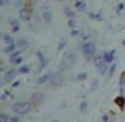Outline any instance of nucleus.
I'll return each mask as SVG.
<instances>
[{"label":"nucleus","instance_id":"f257e3e1","mask_svg":"<svg viewBox=\"0 0 125 122\" xmlns=\"http://www.w3.org/2000/svg\"><path fill=\"white\" fill-rule=\"evenodd\" d=\"M32 108H33L32 101H27V100L16 101V103H13V105H11L13 113L18 114V116H22V114H29V113L32 111Z\"/></svg>","mask_w":125,"mask_h":122},{"label":"nucleus","instance_id":"f03ea898","mask_svg":"<svg viewBox=\"0 0 125 122\" xmlns=\"http://www.w3.org/2000/svg\"><path fill=\"white\" fill-rule=\"evenodd\" d=\"M81 52H83L85 60H92L97 55V46H95L94 41H85L81 44Z\"/></svg>","mask_w":125,"mask_h":122},{"label":"nucleus","instance_id":"7ed1b4c3","mask_svg":"<svg viewBox=\"0 0 125 122\" xmlns=\"http://www.w3.org/2000/svg\"><path fill=\"white\" fill-rule=\"evenodd\" d=\"M76 64V54L74 51H65L63 57H62V68L63 70H71Z\"/></svg>","mask_w":125,"mask_h":122},{"label":"nucleus","instance_id":"20e7f679","mask_svg":"<svg viewBox=\"0 0 125 122\" xmlns=\"http://www.w3.org/2000/svg\"><path fill=\"white\" fill-rule=\"evenodd\" d=\"M63 79H65V70L60 67L57 71H54V73L51 75V79H49V84H51L54 89H57V87H60V86L63 84Z\"/></svg>","mask_w":125,"mask_h":122},{"label":"nucleus","instance_id":"39448f33","mask_svg":"<svg viewBox=\"0 0 125 122\" xmlns=\"http://www.w3.org/2000/svg\"><path fill=\"white\" fill-rule=\"evenodd\" d=\"M19 18H21L22 21H25V22H30V19H32V6L25 5L24 8L19 10Z\"/></svg>","mask_w":125,"mask_h":122},{"label":"nucleus","instance_id":"423d86ee","mask_svg":"<svg viewBox=\"0 0 125 122\" xmlns=\"http://www.w3.org/2000/svg\"><path fill=\"white\" fill-rule=\"evenodd\" d=\"M18 75H19L18 68L13 67V68H10V70L5 71V75H3V79H5V82H14V79H16V76H18Z\"/></svg>","mask_w":125,"mask_h":122},{"label":"nucleus","instance_id":"0eeeda50","mask_svg":"<svg viewBox=\"0 0 125 122\" xmlns=\"http://www.w3.org/2000/svg\"><path fill=\"white\" fill-rule=\"evenodd\" d=\"M37 57H38V71L44 70V68H46V65H48V59L44 57L43 51H38V52H37Z\"/></svg>","mask_w":125,"mask_h":122},{"label":"nucleus","instance_id":"6e6552de","mask_svg":"<svg viewBox=\"0 0 125 122\" xmlns=\"http://www.w3.org/2000/svg\"><path fill=\"white\" fill-rule=\"evenodd\" d=\"M43 100H44V94H43V92H35V94L32 95V98H30V101H32L33 106H38Z\"/></svg>","mask_w":125,"mask_h":122},{"label":"nucleus","instance_id":"1a4fd4ad","mask_svg":"<svg viewBox=\"0 0 125 122\" xmlns=\"http://www.w3.org/2000/svg\"><path fill=\"white\" fill-rule=\"evenodd\" d=\"M41 19H43V22H44L46 25H49L52 22V11H51V10H48V8H44V10H43V13H41Z\"/></svg>","mask_w":125,"mask_h":122},{"label":"nucleus","instance_id":"9d476101","mask_svg":"<svg viewBox=\"0 0 125 122\" xmlns=\"http://www.w3.org/2000/svg\"><path fill=\"white\" fill-rule=\"evenodd\" d=\"M114 59H116V49H111L108 52H103V60L108 64H114Z\"/></svg>","mask_w":125,"mask_h":122},{"label":"nucleus","instance_id":"9b49d317","mask_svg":"<svg viewBox=\"0 0 125 122\" xmlns=\"http://www.w3.org/2000/svg\"><path fill=\"white\" fill-rule=\"evenodd\" d=\"M74 8L78 13H85L87 11V3L85 0H74Z\"/></svg>","mask_w":125,"mask_h":122},{"label":"nucleus","instance_id":"f8f14e48","mask_svg":"<svg viewBox=\"0 0 125 122\" xmlns=\"http://www.w3.org/2000/svg\"><path fill=\"white\" fill-rule=\"evenodd\" d=\"M8 24H10V29H11L13 33H18L19 29H21V25H19V21H18V19H14V18H10V19H8Z\"/></svg>","mask_w":125,"mask_h":122},{"label":"nucleus","instance_id":"ddd939ff","mask_svg":"<svg viewBox=\"0 0 125 122\" xmlns=\"http://www.w3.org/2000/svg\"><path fill=\"white\" fill-rule=\"evenodd\" d=\"M10 62L13 64V67H21L22 62H24V57H22V54H19V55H13V57H10Z\"/></svg>","mask_w":125,"mask_h":122},{"label":"nucleus","instance_id":"4468645a","mask_svg":"<svg viewBox=\"0 0 125 122\" xmlns=\"http://www.w3.org/2000/svg\"><path fill=\"white\" fill-rule=\"evenodd\" d=\"M16 44H18V49H21V51H25V49L30 48V43L25 40V38H19V40L16 41Z\"/></svg>","mask_w":125,"mask_h":122},{"label":"nucleus","instance_id":"2eb2a0df","mask_svg":"<svg viewBox=\"0 0 125 122\" xmlns=\"http://www.w3.org/2000/svg\"><path fill=\"white\" fill-rule=\"evenodd\" d=\"M109 67H111V64H108V62H103V64H101L100 67L97 68V70H98V73H100L101 76H104V75H108V71H109Z\"/></svg>","mask_w":125,"mask_h":122},{"label":"nucleus","instance_id":"dca6fc26","mask_svg":"<svg viewBox=\"0 0 125 122\" xmlns=\"http://www.w3.org/2000/svg\"><path fill=\"white\" fill-rule=\"evenodd\" d=\"M89 14V18L90 19H94V21H103V14H101V11H90V13H87Z\"/></svg>","mask_w":125,"mask_h":122},{"label":"nucleus","instance_id":"f3484780","mask_svg":"<svg viewBox=\"0 0 125 122\" xmlns=\"http://www.w3.org/2000/svg\"><path fill=\"white\" fill-rule=\"evenodd\" d=\"M2 40L6 43V46H8V44H14V43H16V41H14V38L11 37V33H8V32H3Z\"/></svg>","mask_w":125,"mask_h":122},{"label":"nucleus","instance_id":"a211bd4d","mask_svg":"<svg viewBox=\"0 0 125 122\" xmlns=\"http://www.w3.org/2000/svg\"><path fill=\"white\" fill-rule=\"evenodd\" d=\"M16 51H18V44H16V43H14V44H8L5 49H3V52H5V54H8V55H13Z\"/></svg>","mask_w":125,"mask_h":122},{"label":"nucleus","instance_id":"6ab92c4d","mask_svg":"<svg viewBox=\"0 0 125 122\" xmlns=\"http://www.w3.org/2000/svg\"><path fill=\"white\" fill-rule=\"evenodd\" d=\"M51 75L52 73H44L41 75V76L37 78V84H44V82H49V79H51Z\"/></svg>","mask_w":125,"mask_h":122},{"label":"nucleus","instance_id":"aec40b11","mask_svg":"<svg viewBox=\"0 0 125 122\" xmlns=\"http://www.w3.org/2000/svg\"><path fill=\"white\" fill-rule=\"evenodd\" d=\"M114 101H116V105H117V106H119L122 111L125 110V97H124V95H119V97H116V100H114Z\"/></svg>","mask_w":125,"mask_h":122},{"label":"nucleus","instance_id":"412c9836","mask_svg":"<svg viewBox=\"0 0 125 122\" xmlns=\"http://www.w3.org/2000/svg\"><path fill=\"white\" fill-rule=\"evenodd\" d=\"M63 13H65V16H67L68 19H74V18H76V11H74L73 8H70V6H67Z\"/></svg>","mask_w":125,"mask_h":122},{"label":"nucleus","instance_id":"4be33fe9","mask_svg":"<svg viewBox=\"0 0 125 122\" xmlns=\"http://www.w3.org/2000/svg\"><path fill=\"white\" fill-rule=\"evenodd\" d=\"M92 62H94V65H95V67L98 68V67H100V65H101V64L104 62V60H103V54H97V55H95L94 59H92Z\"/></svg>","mask_w":125,"mask_h":122},{"label":"nucleus","instance_id":"5701e85b","mask_svg":"<svg viewBox=\"0 0 125 122\" xmlns=\"http://www.w3.org/2000/svg\"><path fill=\"white\" fill-rule=\"evenodd\" d=\"M65 48H67V40H65V37H62V38H60V41H59L57 51H63Z\"/></svg>","mask_w":125,"mask_h":122},{"label":"nucleus","instance_id":"b1692460","mask_svg":"<svg viewBox=\"0 0 125 122\" xmlns=\"http://www.w3.org/2000/svg\"><path fill=\"white\" fill-rule=\"evenodd\" d=\"M85 79H87V73H85V71H81V73L76 75V81H78V82H83V81H85Z\"/></svg>","mask_w":125,"mask_h":122},{"label":"nucleus","instance_id":"393cba45","mask_svg":"<svg viewBox=\"0 0 125 122\" xmlns=\"http://www.w3.org/2000/svg\"><path fill=\"white\" fill-rule=\"evenodd\" d=\"M10 119H11V116L6 113H0V122H10Z\"/></svg>","mask_w":125,"mask_h":122},{"label":"nucleus","instance_id":"a878e982","mask_svg":"<svg viewBox=\"0 0 125 122\" xmlns=\"http://www.w3.org/2000/svg\"><path fill=\"white\" fill-rule=\"evenodd\" d=\"M18 71H19V73H22V75L29 73V71H30V67H29V65H21V67L18 68Z\"/></svg>","mask_w":125,"mask_h":122},{"label":"nucleus","instance_id":"bb28decb","mask_svg":"<svg viewBox=\"0 0 125 122\" xmlns=\"http://www.w3.org/2000/svg\"><path fill=\"white\" fill-rule=\"evenodd\" d=\"M87 108H89V103H87V101H81V105H79V111H81V113H85V111H87Z\"/></svg>","mask_w":125,"mask_h":122},{"label":"nucleus","instance_id":"cd10ccee","mask_svg":"<svg viewBox=\"0 0 125 122\" xmlns=\"http://www.w3.org/2000/svg\"><path fill=\"white\" fill-rule=\"evenodd\" d=\"M81 37H83V43L90 41V33L89 32H81Z\"/></svg>","mask_w":125,"mask_h":122},{"label":"nucleus","instance_id":"c85d7f7f","mask_svg":"<svg viewBox=\"0 0 125 122\" xmlns=\"http://www.w3.org/2000/svg\"><path fill=\"white\" fill-rule=\"evenodd\" d=\"M68 27L73 30V29H78V24H76V19H68Z\"/></svg>","mask_w":125,"mask_h":122},{"label":"nucleus","instance_id":"c756f323","mask_svg":"<svg viewBox=\"0 0 125 122\" xmlns=\"http://www.w3.org/2000/svg\"><path fill=\"white\" fill-rule=\"evenodd\" d=\"M114 71H116V64H111V67H109V71H108V76H113L114 75Z\"/></svg>","mask_w":125,"mask_h":122},{"label":"nucleus","instance_id":"7c9ffc66","mask_svg":"<svg viewBox=\"0 0 125 122\" xmlns=\"http://www.w3.org/2000/svg\"><path fill=\"white\" fill-rule=\"evenodd\" d=\"M71 37H73V38H78V37H81V32L78 30V29H73V30H71Z\"/></svg>","mask_w":125,"mask_h":122},{"label":"nucleus","instance_id":"2f4dec72","mask_svg":"<svg viewBox=\"0 0 125 122\" xmlns=\"http://www.w3.org/2000/svg\"><path fill=\"white\" fill-rule=\"evenodd\" d=\"M14 5H16V6H19V8H24V6H25V2H24V0H16Z\"/></svg>","mask_w":125,"mask_h":122},{"label":"nucleus","instance_id":"473e14b6","mask_svg":"<svg viewBox=\"0 0 125 122\" xmlns=\"http://www.w3.org/2000/svg\"><path fill=\"white\" fill-rule=\"evenodd\" d=\"M10 122H21V117L16 114V116H11V119H10Z\"/></svg>","mask_w":125,"mask_h":122},{"label":"nucleus","instance_id":"72a5a7b5","mask_svg":"<svg viewBox=\"0 0 125 122\" xmlns=\"http://www.w3.org/2000/svg\"><path fill=\"white\" fill-rule=\"evenodd\" d=\"M97 86H98V79H94V81H92L90 89H92V90H95V89H97Z\"/></svg>","mask_w":125,"mask_h":122},{"label":"nucleus","instance_id":"f704fd0d","mask_svg":"<svg viewBox=\"0 0 125 122\" xmlns=\"http://www.w3.org/2000/svg\"><path fill=\"white\" fill-rule=\"evenodd\" d=\"M119 87H125V76L122 75V78H120V81H119Z\"/></svg>","mask_w":125,"mask_h":122},{"label":"nucleus","instance_id":"c9c22d12","mask_svg":"<svg viewBox=\"0 0 125 122\" xmlns=\"http://www.w3.org/2000/svg\"><path fill=\"white\" fill-rule=\"evenodd\" d=\"M124 11V3H119L117 5V13H122Z\"/></svg>","mask_w":125,"mask_h":122},{"label":"nucleus","instance_id":"e433bc0d","mask_svg":"<svg viewBox=\"0 0 125 122\" xmlns=\"http://www.w3.org/2000/svg\"><path fill=\"white\" fill-rule=\"evenodd\" d=\"M101 119H103V122H109V119H111V116H108V114H104V116L101 117Z\"/></svg>","mask_w":125,"mask_h":122},{"label":"nucleus","instance_id":"4c0bfd02","mask_svg":"<svg viewBox=\"0 0 125 122\" xmlns=\"http://www.w3.org/2000/svg\"><path fill=\"white\" fill-rule=\"evenodd\" d=\"M119 95H124L125 97V87H119Z\"/></svg>","mask_w":125,"mask_h":122},{"label":"nucleus","instance_id":"58836bf2","mask_svg":"<svg viewBox=\"0 0 125 122\" xmlns=\"http://www.w3.org/2000/svg\"><path fill=\"white\" fill-rule=\"evenodd\" d=\"M19 86H21V81H14V82H13V89H14V87H19Z\"/></svg>","mask_w":125,"mask_h":122},{"label":"nucleus","instance_id":"ea45409f","mask_svg":"<svg viewBox=\"0 0 125 122\" xmlns=\"http://www.w3.org/2000/svg\"><path fill=\"white\" fill-rule=\"evenodd\" d=\"M8 3V0H0V6H5Z\"/></svg>","mask_w":125,"mask_h":122},{"label":"nucleus","instance_id":"a19ab883","mask_svg":"<svg viewBox=\"0 0 125 122\" xmlns=\"http://www.w3.org/2000/svg\"><path fill=\"white\" fill-rule=\"evenodd\" d=\"M3 82H5V79H3V76H2V75H0V86H2Z\"/></svg>","mask_w":125,"mask_h":122},{"label":"nucleus","instance_id":"79ce46f5","mask_svg":"<svg viewBox=\"0 0 125 122\" xmlns=\"http://www.w3.org/2000/svg\"><path fill=\"white\" fill-rule=\"evenodd\" d=\"M2 64H3V62H2V60H0V67H2Z\"/></svg>","mask_w":125,"mask_h":122},{"label":"nucleus","instance_id":"37998d69","mask_svg":"<svg viewBox=\"0 0 125 122\" xmlns=\"http://www.w3.org/2000/svg\"><path fill=\"white\" fill-rule=\"evenodd\" d=\"M51 122H59V121H51Z\"/></svg>","mask_w":125,"mask_h":122},{"label":"nucleus","instance_id":"c03bdc74","mask_svg":"<svg viewBox=\"0 0 125 122\" xmlns=\"http://www.w3.org/2000/svg\"><path fill=\"white\" fill-rule=\"evenodd\" d=\"M57 2H63V0H57Z\"/></svg>","mask_w":125,"mask_h":122},{"label":"nucleus","instance_id":"a18cd8bd","mask_svg":"<svg viewBox=\"0 0 125 122\" xmlns=\"http://www.w3.org/2000/svg\"><path fill=\"white\" fill-rule=\"evenodd\" d=\"M124 46H125V40H124Z\"/></svg>","mask_w":125,"mask_h":122},{"label":"nucleus","instance_id":"49530a36","mask_svg":"<svg viewBox=\"0 0 125 122\" xmlns=\"http://www.w3.org/2000/svg\"><path fill=\"white\" fill-rule=\"evenodd\" d=\"M2 35H3V33H0V37H2Z\"/></svg>","mask_w":125,"mask_h":122}]
</instances>
